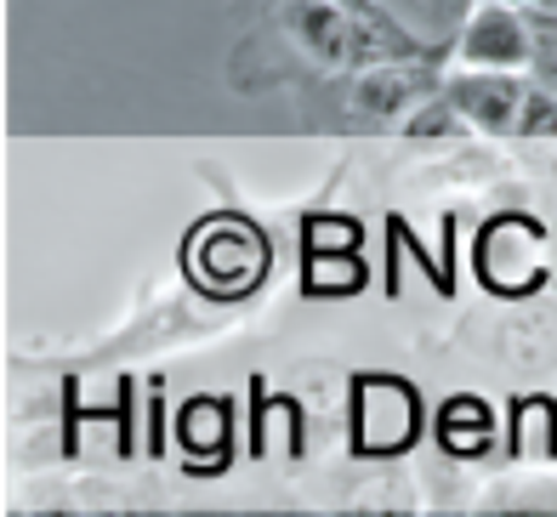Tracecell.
Returning a JSON list of instances; mask_svg holds the SVG:
<instances>
[{
  "mask_svg": "<svg viewBox=\"0 0 557 517\" xmlns=\"http://www.w3.org/2000/svg\"><path fill=\"white\" fill-rule=\"evenodd\" d=\"M523 17H529V40H535L529 74H535V86L557 91V7H523Z\"/></svg>",
  "mask_w": 557,
  "mask_h": 517,
  "instance_id": "ba28073f",
  "label": "cell"
},
{
  "mask_svg": "<svg viewBox=\"0 0 557 517\" xmlns=\"http://www.w3.org/2000/svg\"><path fill=\"white\" fill-rule=\"evenodd\" d=\"M278 23L290 29V40L324 69H352L364 74L375 63H404L410 58V35L387 23L382 7L370 0H278Z\"/></svg>",
  "mask_w": 557,
  "mask_h": 517,
  "instance_id": "6da1fadb",
  "label": "cell"
},
{
  "mask_svg": "<svg viewBox=\"0 0 557 517\" xmlns=\"http://www.w3.org/2000/svg\"><path fill=\"white\" fill-rule=\"evenodd\" d=\"M352 438L370 455H393L416 438V393L404 381H359V421H352Z\"/></svg>",
  "mask_w": 557,
  "mask_h": 517,
  "instance_id": "5b68a950",
  "label": "cell"
},
{
  "mask_svg": "<svg viewBox=\"0 0 557 517\" xmlns=\"http://www.w3.org/2000/svg\"><path fill=\"white\" fill-rule=\"evenodd\" d=\"M523 7H557V0H523Z\"/></svg>",
  "mask_w": 557,
  "mask_h": 517,
  "instance_id": "30bf717a",
  "label": "cell"
},
{
  "mask_svg": "<svg viewBox=\"0 0 557 517\" xmlns=\"http://www.w3.org/2000/svg\"><path fill=\"white\" fill-rule=\"evenodd\" d=\"M183 268L194 279V291H206L216 301H239L268 279L273 250L262 239V227H250L245 217H211L188 234Z\"/></svg>",
  "mask_w": 557,
  "mask_h": 517,
  "instance_id": "7a4b0ae2",
  "label": "cell"
},
{
  "mask_svg": "<svg viewBox=\"0 0 557 517\" xmlns=\"http://www.w3.org/2000/svg\"><path fill=\"white\" fill-rule=\"evenodd\" d=\"M529 91H535V81H523L518 69H467L455 81H444V102L490 137H518Z\"/></svg>",
  "mask_w": 557,
  "mask_h": 517,
  "instance_id": "3957f363",
  "label": "cell"
},
{
  "mask_svg": "<svg viewBox=\"0 0 557 517\" xmlns=\"http://www.w3.org/2000/svg\"><path fill=\"white\" fill-rule=\"evenodd\" d=\"M529 51H535L529 17L518 7H500V0H484L461 29V58L472 69H529Z\"/></svg>",
  "mask_w": 557,
  "mask_h": 517,
  "instance_id": "277c9868",
  "label": "cell"
},
{
  "mask_svg": "<svg viewBox=\"0 0 557 517\" xmlns=\"http://www.w3.org/2000/svg\"><path fill=\"white\" fill-rule=\"evenodd\" d=\"M416 91H421V74L398 69V63H375L359 74V109L364 114H398Z\"/></svg>",
  "mask_w": 557,
  "mask_h": 517,
  "instance_id": "8992f818",
  "label": "cell"
},
{
  "mask_svg": "<svg viewBox=\"0 0 557 517\" xmlns=\"http://www.w3.org/2000/svg\"><path fill=\"white\" fill-rule=\"evenodd\" d=\"M438 438L455 450V455H478L490 444V409L478 398H455L444 416H438Z\"/></svg>",
  "mask_w": 557,
  "mask_h": 517,
  "instance_id": "52a82bcc",
  "label": "cell"
},
{
  "mask_svg": "<svg viewBox=\"0 0 557 517\" xmlns=\"http://www.w3.org/2000/svg\"><path fill=\"white\" fill-rule=\"evenodd\" d=\"M518 137H557V91L535 86L523 102V120H518Z\"/></svg>",
  "mask_w": 557,
  "mask_h": 517,
  "instance_id": "9c48e42d",
  "label": "cell"
}]
</instances>
